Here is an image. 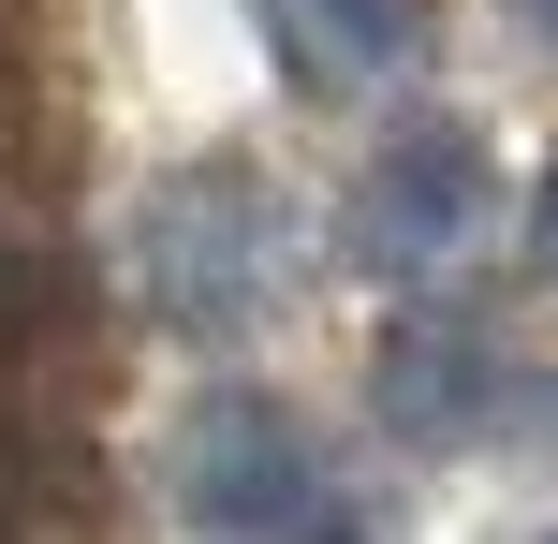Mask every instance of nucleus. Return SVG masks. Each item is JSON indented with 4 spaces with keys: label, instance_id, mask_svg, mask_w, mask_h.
I'll use <instances>...</instances> for the list:
<instances>
[{
    "label": "nucleus",
    "instance_id": "2",
    "mask_svg": "<svg viewBox=\"0 0 558 544\" xmlns=\"http://www.w3.org/2000/svg\"><path fill=\"white\" fill-rule=\"evenodd\" d=\"M279 265H294V221L251 162H177L162 192L133 206V280L177 339H251Z\"/></svg>",
    "mask_w": 558,
    "mask_h": 544
},
{
    "label": "nucleus",
    "instance_id": "7",
    "mask_svg": "<svg viewBox=\"0 0 558 544\" xmlns=\"http://www.w3.org/2000/svg\"><path fill=\"white\" fill-rule=\"evenodd\" d=\"M530 251H544V280H558V162H544V192H530Z\"/></svg>",
    "mask_w": 558,
    "mask_h": 544
},
{
    "label": "nucleus",
    "instance_id": "5",
    "mask_svg": "<svg viewBox=\"0 0 558 544\" xmlns=\"http://www.w3.org/2000/svg\"><path fill=\"white\" fill-rule=\"evenodd\" d=\"M426 45V0H308V74H397Z\"/></svg>",
    "mask_w": 558,
    "mask_h": 544
},
{
    "label": "nucleus",
    "instance_id": "6",
    "mask_svg": "<svg viewBox=\"0 0 558 544\" xmlns=\"http://www.w3.org/2000/svg\"><path fill=\"white\" fill-rule=\"evenodd\" d=\"M29 324H45V265L0 235V339H29Z\"/></svg>",
    "mask_w": 558,
    "mask_h": 544
},
{
    "label": "nucleus",
    "instance_id": "1",
    "mask_svg": "<svg viewBox=\"0 0 558 544\" xmlns=\"http://www.w3.org/2000/svg\"><path fill=\"white\" fill-rule=\"evenodd\" d=\"M162 486L192 544H353V486L324 471V442L265 398V383H206L162 442Z\"/></svg>",
    "mask_w": 558,
    "mask_h": 544
},
{
    "label": "nucleus",
    "instance_id": "3",
    "mask_svg": "<svg viewBox=\"0 0 558 544\" xmlns=\"http://www.w3.org/2000/svg\"><path fill=\"white\" fill-rule=\"evenodd\" d=\"M485 235V147L471 118H397L353 177V265L367 280H441L456 251Z\"/></svg>",
    "mask_w": 558,
    "mask_h": 544
},
{
    "label": "nucleus",
    "instance_id": "4",
    "mask_svg": "<svg viewBox=\"0 0 558 544\" xmlns=\"http://www.w3.org/2000/svg\"><path fill=\"white\" fill-rule=\"evenodd\" d=\"M367 398H383V427L412 442V457H456V442L514 427V368H500V339H485V324H456V310H412V324H397L383 368H367Z\"/></svg>",
    "mask_w": 558,
    "mask_h": 544
},
{
    "label": "nucleus",
    "instance_id": "9",
    "mask_svg": "<svg viewBox=\"0 0 558 544\" xmlns=\"http://www.w3.org/2000/svg\"><path fill=\"white\" fill-rule=\"evenodd\" d=\"M251 15H265V29H279V45H294V59H308V0H251Z\"/></svg>",
    "mask_w": 558,
    "mask_h": 544
},
{
    "label": "nucleus",
    "instance_id": "8",
    "mask_svg": "<svg viewBox=\"0 0 558 544\" xmlns=\"http://www.w3.org/2000/svg\"><path fill=\"white\" fill-rule=\"evenodd\" d=\"M500 15H514V45H544V59H558V0H500Z\"/></svg>",
    "mask_w": 558,
    "mask_h": 544
}]
</instances>
